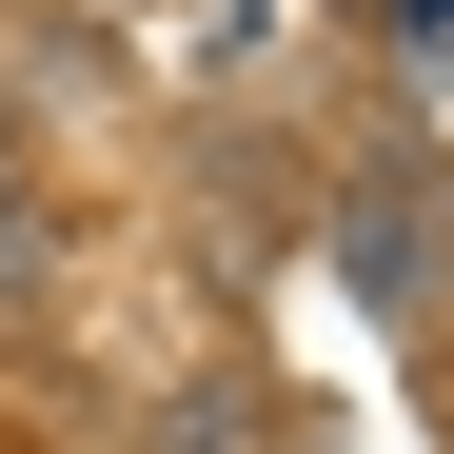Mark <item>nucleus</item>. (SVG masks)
Masks as SVG:
<instances>
[{"label":"nucleus","instance_id":"nucleus-1","mask_svg":"<svg viewBox=\"0 0 454 454\" xmlns=\"http://www.w3.org/2000/svg\"><path fill=\"white\" fill-rule=\"evenodd\" d=\"M415 178H434V159H375V178H356V277H375V296H434V198H415Z\"/></svg>","mask_w":454,"mask_h":454},{"label":"nucleus","instance_id":"nucleus-2","mask_svg":"<svg viewBox=\"0 0 454 454\" xmlns=\"http://www.w3.org/2000/svg\"><path fill=\"white\" fill-rule=\"evenodd\" d=\"M395 59H454V0H395Z\"/></svg>","mask_w":454,"mask_h":454}]
</instances>
